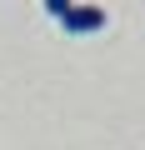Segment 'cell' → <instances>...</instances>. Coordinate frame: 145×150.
I'll use <instances>...</instances> for the list:
<instances>
[{
    "mask_svg": "<svg viewBox=\"0 0 145 150\" xmlns=\"http://www.w3.org/2000/svg\"><path fill=\"white\" fill-rule=\"evenodd\" d=\"M60 25H65V35H95V30H105V10L90 5V0H75L60 15Z\"/></svg>",
    "mask_w": 145,
    "mask_h": 150,
    "instance_id": "obj_1",
    "label": "cell"
},
{
    "mask_svg": "<svg viewBox=\"0 0 145 150\" xmlns=\"http://www.w3.org/2000/svg\"><path fill=\"white\" fill-rule=\"evenodd\" d=\"M70 5H75V0H45V10H50V15H55V20H60V15H65V10H70Z\"/></svg>",
    "mask_w": 145,
    "mask_h": 150,
    "instance_id": "obj_2",
    "label": "cell"
}]
</instances>
